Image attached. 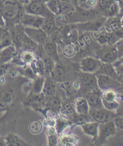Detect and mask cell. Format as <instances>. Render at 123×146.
I'll list each match as a JSON object with an SVG mask.
<instances>
[{
  "mask_svg": "<svg viewBox=\"0 0 123 146\" xmlns=\"http://www.w3.org/2000/svg\"><path fill=\"white\" fill-rule=\"evenodd\" d=\"M25 12L24 5L16 0H5L2 15L6 22L7 29L19 23L22 15Z\"/></svg>",
  "mask_w": 123,
  "mask_h": 146,
  "instance_id": "cell-1",
  "label": "cell"
},
{
  "mask_svg": "<svg viewBox=\"0 0 123 146\" xmlns=\"http://www.w3.org/2000/svg\"><path fill=\"white\" fill-rule=\"evenodd\" d=\"M96 58L103 63H114L119 59L115 44H103L96 52Z\"/></svg>",
  "mask_w": 123,
  "mask_h": 146,
  "instance_id": "cell-2",
  "label": "cell"
},
{
  "mask_svg": "<svg viewBox=\"0 0 123 146\" xmlns=\"http://www.w3.org/2000/svg\"><path fill=\"white\" fill-rule=\"evenodd\" d=\"M25 12L35 15L41 16L44 18L55 16V15L46 7V4L41 2L40 0H31L24 5Z\"/></svg>",
  "mask_w": 123,
  "mask_h": 146,
  "instance_id": "cell-3",
  "label": "cell"
},
{
  "mask_svg": "<svg viewBox=\"0 0 123 146\" xmlns=\"http://www.w3.org/2000/svg\"><path fill=\"white\" fill-rule=\"evenodd\" d=\"M96 9L102 16L110 18L119 14V6L115 0H98Z\"/></svg>",
  "mask_w": 123,
  "mask_h": 146,
  "instance_id": "cell-4",
  "label": "cell"
},
{
  "mask_svg": "<svg viewBox=\"0 0 123 146\" xmlns=\"http://www.w3.org/2000/svg\"><path fill=\"white\" fill-rule=\"evenodd\" d=\"M107 19L105 16H101L95 19L88 21L80 23L72 24L75 29L77 30L79 33L89 32L92 33L99 30L103 26L104 22Z\"/></svg>",
  "mask_w": 123,
  "mask_h": 146,
  "instance_id": "cell-5",
  "label": "cell"
},
{
  "mask_svg": "<svg viewBox=\"0 0 123 146\" xmlns=\"http://www.w3.org/2000/svg\"><path fill=\"white\" fill-rule=\"evenodd\" d=\"M80 88L86 93L99 90L97 79L95 74L81 72L79 75Z\"/></svg>",
  "mask_w": 123,
  "mask_h": 146,
  "instance_id": "cell-6",
  "label": "cell"
},
{
  "mask_svg": "<svg viewBox=\"0 0 123 146\" xmlns=\"http://www.w3.org/2000/svg\"><path fill=\"white\" fill-rule=\"evenodd\" d=\"M44 21H45V18L43 16L25 12L22 15L19 23L24 27L40 29L43 25Z\"/></svg>",
  "mask_w": 123,
  "mask_h": 146,
  "instance_id": "cell-7",
  "label": "cell"
},
{
  "mask_svg": "<svg viewBox=\"0 0 123 146\" xmlns=\"http://www.w3.org/2000/svg\"><path fill=\"white\" fill-rule=\"evenodd\" d=\"M102 61L97 58L87 57L82 59L80 63V68L82 72L96 74L101 66Z\"/></svg>",
  "mask_w": 123,
  "mask_h": 146,
  "instance_id": "cell-8",
  "label": "cell"
},
{
  "mask_svg": "<svg viewBox=\"0 0 123 146\" xmlns=\"http://www.w3.org/2000/svg\"><path fill=\"white\" fill-rule=\"evenodd\" d=\"M99 89L103 92L108 89H115L120 86V84L117 80L103 74L96 73Z\"/></svg>",
  "mask_w": 123,
  "mask_h": 146,
  "instance_id": "cell-9",
  "label": "cell"
},
{
  "mask_svg": "<svg viewBox=\"0 0 123 146\" xmlns=\"http://www.w3.org/2000/svg\"><path fill=\"white\" fill-rule=\"evenodd\" d=\"M89 115L92 120L99 123H104L112 120V113L104 108L95 109L90 108L89 111Z\"/></svg>",
  "mask_w": 123,
  "mask_h": 146,
  "instance_id": "cell-10",
  "label": "cell"
},
{
  "mask_svg": "<svg viewBox=\"0 0 123 146\" xmlns=\"http://www.w3.org/2000/svg\"><path fill=\"white\" fill-rule=\"evenodd\" d=\"M24 31L26 35L31 38L33 40L42 45L45 43L49 38L48 35L42 28L38 29V28L25 27Z\"/></svg>",
  "mask_w": 123,
  "mask_h": 146,
  "instance_id": "cell-11",
  "label": "cell"
},
{
  "mask_svg": "<svg viewBox=\"0 0 123 146\" xmlns=\"http://www.w3.org/2000/svg\"><path fill=\"white\" fill-rule=\"evenodd\" d=\"M116 131L117 128L112 120L104 123H99V137L102 140H106L110 136L114 135Z\"/></svg>",
  "mask_w": 123,
  "mask_h": 146,
  "instance_id": "cell-12",
  "label": "cell"
},
{
  "mask_svg": "<svg viewBox=\"0 0 123 146\" xmlns=\"http://www.w3.org/2000/svg\"><path fill=\"white\" fill-rule=\"evenodd\" d=\"M102 92L99 90L86 93L85 98L90 108L99 109L104 108L102 103Z\"/></svg>",
  "mask_w": 123,
  "mask_h": 146,
  "instance_id": "cell-13",
  "label": "cell"
},
{
  "mask_svg": "<svg viewBox=\"0 0 123 146\" xmlns=\"http://www.w3.org/2000/svg\"><path fill=\"white\" fill-rule=\"evenodd\" d=\"M83 132L93 138V142H96L99 138V123L96 121H87L80 125Z\"/></svg>",
  "mask_w": 123,
  "mask_h": 146,
  "instance_id": "cell-14",
  "label": "cell"
},
{
  "mask_svg": "<svg viewBox=\"0 0 123 146\" xmlns=\"http://www.w3.org/2000/svg\"><path fill=\"white\" fill-rule=\"evenodd\" d=\"M57 86L51 76H48L44 79V86L42 90V93L46 98H51L57 94Z\"/></svg>",
  "mask_w": 123,
  "mask_h": 146,
  "instance_id": "cell-15",
  "label": "cell"
},
{
  "mask_svg": "<svg viewBox=\"0 0 123 146\" xmlns=\"http://www.w3.org/2000/svg\"><path fill=\"white\" fill-rule=\"evenodd\" d=\"M43 46L47 55L51 57L55 62H58L60 61L57 43L49 37L45 43L43 44Z\"/></svg>",
  "mask_w": 123,
  "mask_h": 146,
  "instance_id": "cell-16",
  "label": "cell"
},
{
  "mask_svg": "<svg viewBox=\"0 0 123 146\" xmlns=\"http://www.w3.org/2000/svg\"><path fill=\"white\" fill-rule=\"evenodd\" d=\"M46 98L42 93H35L31 92L28 97V103L33 108L36 109L42 108L46 105Z\"/></svg>",
  "mask_w": 123,
  "mask_h": 146,
  "instance_id": "cell-17",
  "label": "cell"
},
{
  "mask_svg": "<svg viewBox=\"0 0 123 146\" xmlns=\"http://www.w3.org/2000/svg\"><path fill=\"white\" fill-rule=\"evenodd\" d=\"M18 49L12 44V45L5 47L0 50V63H6L14 58L17 55Z\"/></svg>",
  "mask_w": 123,
  "mask_h": 146,
  "instance_id": "cell-18",
  "label": "cell"
},
{
  "mask_svg": "<svg viewBox=\"0 0 123 146\" xmlns=\"http://www.w3.org/2000/svg\"><path fill=\"white\" fill-rule=\"evenodd\" d=\"M75 108L76 113L81 115H88L90 107L84 97H78L75 99Z\"/></svg>",
  "mask_w": 123,
  "mask_h": 146,
  "instance_id": "cell-19",
  "label": "cell"
},
{
  "mask_svg": "<svg viewBox=\"0 0 123 146\" xmlns=\"http://www.w3.org/2000/svg\"><path fill=\"white\" fill-rule=\"evenodd\" d=\"M97 73L109 76L111 78H114L115 80H118V78H119L118 73L116 72L112 63L102 62L100 69Z\"/></svg>",
  "mask_w": 123,
  "mask_h": 146,
  "instance_id": "cell-20",
  "label": "cell"
},
{
  "mask_svg": "<svg viewBox=\"0 0 123 146\" xmlns=\"http://www.w3.org/2000/svg\"><path fill=\"white\" fill-rule=\"evenodd\" d=\"M30 65L33 72L37 76H43L46 73H47L46 67L43 61L38 57L33 60Z\"/></svg>",
  "mask_w": 123,
  "mask_h": 146,
  "instance_id": "cell-21",
  "label": "cell"
},
{
  "mask_svg": "<svg viewBox=\"0 0 123 146\" xmlns=\"http://www.w3.org/2000/svg\"><path fill=\"white\" fill-rule=\"evenodd\" d=\"M121 27L122 26L118 16L108 18L103 26V29L107 31H115Z\"/></svg>",
  "mask_w": 123,
  "mask_h": 146,
  "instance_id": "cell-22",
  "label": "cell"
},
{
  "mask_svg": "<svg viewBox=\"0 0 123 146\" xmlns=\"http://www.w3.org/2000/svg\"><path fill=\"white\" fill-rule=\"evenodd\" d=\"M7 146H26L28 144L18 135L10 133L5 138Z\"/></svg>",
  "mask_w": 123,
  "mask_h": 146,
  "instance_id": "cell-23",
  "label": "cell"
},
{
  "mask_svg": "<svg viewBox=\"0 0 123 146\" xmlns=\"http://www.w3.org/2000/svg\"><path fill=\"white\" fill-rule=\"evenodd\" d=\"M58 28L59 27L57 26V23H56L55 16L45 18V21H44V23L42 26V29L46 32L49 36L52 33L58 29Z\"/></svg>",
  "mask_w": 123,
  "mask_h": 146,
  "instance_id": "cell-24",
  "label": "cell"
},
{
  "mask_svg": "<svg viewBox=\"0 0 123 146\" xmlns=\"http://www.w3.org/2000/svg\"><path fill=\"white\" fill-rule=\"evenodd\" d=\"M46 105H48L54 111L58 112L62 107V102L58 95L55 94L51 98H46Z\"/></svg>",
  "mask_w": 123,
  "mask_h": 146,
  "instance_id": "cell-25",
  "label": "cell"
},
{
  "mask_svg": "<svg viewBox=\"0 0 123 146\" xmlns=\"http://www.w3.org/2000/svg\"><path fill=\"white\" fill-rule=\"evenodd\" d=\"M14 100L13 94L10 92H5L0 96V108L5 109L12 104Z\"/></svg>",
  "mask_w": 123,
  "mask_h": 146,
  "instance_id": "cell-26",
  "label": "cell"
},
{
  "mask_svg": "<svg viewBox=\"0 0 123 146\" xmlns=\"http://www.w3.org/2000/svg\"><path fill=\"white\" fill-rule=\"evenodd\" d=\"M77 52V47L76 43L71 42L65 43L62 48V53L66 58H72L76 55Z\"/></svg>",
  "mask_w": 123,
  "mask_h": 146,
  "instance_id": "cell-27",
  "label": "cell"
},
{
  "mask_svg": "<svg viewBox=\"0 0 123 146\" xmlns=\"http://www.w3.org/2000/svg\"><path fill=\"white\" fill-rule=\"evenodd\" d=\"M59 142L61 145L65 146L76 145L77 143V138L71 134L64 133L59 137Z\"/></svg>",
  "mask_w": 123,
  "mask_h": 146,
  "instance_id": "cell-28",
  "label": "cell"
},
{
  "mask_svg": "<svg viewBox=\"0 0 123 146\" xmlns=\"http://www.w3.org/2000/svg\"><path fill=\"white\" fill-rule=\"evenodd\" d=\"M48 145L56 146L59 143L58 133L56 131L55 127H48L47 130Z\"/></svg>",
  "mask_w": 123,
  "mask_h": 146,
  "instance_id": "cell-29",
  "label": "cell"
},
{
  "mask_svg": "<svg viewBox=\"0 0 123 146\" xmlns=\"http://www.w3.org/2000/svg\"><path fill=\"white\" fill-rule=\"evenodd\" d=\"M72 125V122L64 117H58L56 120L55 128L59 134L62 133L66 128Z\"/></svg>",
  "mask_w": 123,
  "mask_h": 146,
  "instance_id": "cell-30",
  "label": "cell"
},
{
  "mask_svg": "<svg viewBox=\"0 0 123 146\" xmlns=\"http://www.w3.org/2000/svg\"><path fill=\"white\" fill-rule=\"evenodd\" d=\"M38 46V44L33 40L31 38L24 33L23 39H22V48L25 50H30L36 52Z\"/></svg>",
  "mask_w": 123,
  "mask_h": 146,
  "instance_id": "cell-31",
  "label": "cell"
},
{
  "mask_svg": "<svg viewBox=\"0 0 123 146\" xmlns=\"http://www.w3.org/2000/svg\"><path fill=\"white\" fill-rule=\"evenodd\" d=\"M37 58L36 52L30 50H25L20 55V60L23 64H30Z\"/></svg>",
  "mask_w": 123,
  "mask_h": 146,
  "instance_id": "cell-32",
  "label": "cell"
},
{
  "mask_svg": "<svg viewBox=\"0 0 123 146\" xmlns=\"http://www.w3.org/2000/svg\"><path fill=\"white\" fill-rule=\"evenodd\" d=\"M75 6L71 3L62 1L59 2V14H68L75 10Z\"/></svg>",
  "mask_w": 123,
  "mask_h": 146,
  "instance_id": "cell-33",
  "label": "cell"
},
{
  "mask_svg": "<svg viewBox=\"0 0 123 146\" xmlns=\"http://www.w3.org/2000/svg\"><path fill=\"white\" fill-rule=\"evenodd\" d=\"M51 76L56 82H61L64 78V71L60 66H55L51 72Z\"/></svg>",
  "mask_w": 123,
  "mask_h": 146,
  "instance_id": "cell-34",
  "label": "cell"
},
{
  "mask_svg": "<svg viewBox=\"0 0 123 146\" xmlns=\"http://www.w3.org/2000/svg\"><path fill=\"white\" fill-rule=\"evenodd\" d=\"M102 98L104 100H116L119 102V95L115 92L114 89H108L102 92Z\"/></svg>",
  "mask_w": 123,
  "mask_h": 146,
  "instance_id": "cell-35",
  "label": "cell"
},
{
  "mask_svg": "<svg viewBox=\"0 0 123 146\" xmlns=\"http://www.w3.org/2000/svg\"><path fill=\"white\" fill-rule=\"evenodd\" d=\"M44 79L45 78L41 76H37L36 79L34 80V82L33 84L32 87V93H41L44 86Z\"/></svg>",
  "mask_w": 123,
  "mask_h": 146,
  "instance_id": "cell-36",
  "label": "cell"
},
{
  "mask_svg": "<svg viewBox=\"0 0 123 146\" xmlns=\"http://www.w3.org/2000/svg\"><path fill=\"white\" fill-rule=\"evenodd\" d=\"M13 44V41H12V35H11V33L9 29L7 28L6 30H5L4 36L3 37L2 41L0 44V50L7 47L9 46H10Z\"/></svg>",
  "mask_w": 123,
  "mask_h": 146,
  "instance_id": "cell-37",
  "label": "cell"
},
{
  "mask_svg": "<svg viewBox=\"0 0 123 146\" xmlns=\"http://www.w3.org/2000/svg\"><path fill=\"white\" fill-rule=\"evenodd\" d=\"M102 103L103 107L111 112L117 110L120 107V103L116 100H107L102 99Z\"/></svg>",
  "mask_w": 123,
  "mask_h": 146,
  "instance_id": "cell-38",
  "label": "cell"
},
{
  "mask_svg": "<svg viewBox=\"0 0 123 146\" xmlns=\"http://www.w3.org/2000/svg\"><path fill=\"white\" fill-rule=\"evenodd\" d=\"M59 2L60 0H49L45 4L48 9L55 16L59 14Z\"/></svg>",
  "mask_w": 123,
  "mask_h": 146,
  "instance_id": "cell-39",
  "label": "cell"
},
{
  "mask_svg": "<svg viewBox=\"0 0 123 146\" xmlns=\"http://www.w3.org/2000/svg\"><path fill=\"white\" fill-rule=\"evenodd\" d=\"M59 87L61 92L65 98H69L71 96L72 93L71 87L69 82H61Z\"/></svg>",
  "mask_w": 123,
  "mask_h": 146,
  "instance_id": "cell-40",
  "label": "cell"
},
{
  "mask_svg": "<svg viewBox=\"0 0 123 146\" xmlns=\"http://www.w3.org/2000/svg\"><path fill=\"white\" fill-rule=\"evenodd\" d=\"M29 129L32 133L38 134L40 133L43 129V124L40 121H33L30 123Z\"/></svg>",
  "mask_w": 123,
  "mask_h": 146,
  "instance_id": "cell-41",
  "label": "cell"
},
{
  "mask_svg": "<svg viewBox=\"0 0 123 146\" xmlns=\"http://www.w3.org/2000/svg\"><path fill=\"white\" fill-rule=\"evenodd\" d=\"M98 3V0H86L82 8L90 9H96Z\"/></svg>",
  "mask_w": 123,
  "mask_h": 146,
  "instance_id": "cell-42",
  "label": "cell"
},
{
  "mask_svg": "<svg viewBox=\"0 0 123 146\" xmlns=\"http://www.w3.org/2000/svg\"><path fill=\"white\" fill-rule=\"evenodd\" d=\"M113 121L117 129L123 130V115L115 118Z\"/></svg>",
  "mask_w": 123,
  "mask_h": 146,
  "instance_id": "cell-43",
  "label": "cell"
},
{
  "mask_svg": "<svg viewBox=\"0 0 123 146\" xmlns=\"http://www.w3.org/2000/svg\"><path fill=\"white\" fill-rule=\"evenodd\" d=\"M56 120L57 119H55L53 117L48 115L44 121V125H46L47 127H55Z\"/></svg>",
  "mask_w": 123,
  "mask_h": 146,
  "instance_id": "cell-44",
  "label": "cell"
},
{
  "mask_svg": "<svg viewBox=\"0 0 123 146\" xmlns=\"http://www.w3.org/2000/svg\"><path fill=\"white\" fill-rule=\"evenodd\" d=\"M117 50H118L119 58L123 57V38L121 39L115 44Z\"/></svg>",
  "mask_w": 123,
  "mask_h": 146,
  "instance_id": "cell-45",
  "label": "cell"
},
{
  "mask_svg": "<svg viewBox=\"0 0 123 146\" xmlns=\"http://www.w3.org/2000/svg\"><path fill=\"white\" fill-rule=\"evenodd\" d=\"M119 64H116V65L114 64L115 68L116 69V72L118 73V75H123V63H122L121 61L119 60Z\"/></svg>",
  "mask_w": 123,
  "mask_h": 146,
  "instance_id": "cell-46",
  "label": "cell"
},
{
  "mask_svg": "<svg viewBox=\"0 0 123 146\" xmlns=\"http://www.w3.org/2000/svg\"><path fill=\"white\" fill-rule=\"evenodd\" d=\"M118 4L119 6V14L118 15H122L123 16V0H115ZM121 16V17H122Z\"/></svg>",
  "mask_w": 123,
  "mask_h": 146,
  "instance_id": "cell-47",
  "label": "cell"
},
{
  "mask_svg": "<svg viewBox=\"0 0 123 146\" xmlns=\"http://www.w3.org/2000/svg\"><path fill=\"white\" fill-rule=\"evenodd\" d=\"M6 27V22L4 18V16L0 14V27Z\"/></svg>",
  "mask_w": 123,
  "mask_h": 146,
  "instance_id": "cell-48",
  "label": "cell"
},
{
  "mask_svg": "<svg viewBox=\"0 0 123 146\" xmlns=\"http://www.w3.org/2000/svg\"><path fill=\"white\" fill-rule=\"evenodd\" d=\"M7 29V27H0V44H1V42L2 41L3 37L4 36V34Z\"/></svg>",
  "mask_w": 123,
  "mask_h": 146,
  "instance_id": "cell-49",
  "label": "cell"
},
{
  "mask_svg": "<svg viewBox=\"0 0 123 146\" xmlns=\"http://www.w3.org/2000/svg\"><path fill=\"white\" fill-rule=\"evenodd\" d=\"M4 6V0H0V14L3 15Z\"/></svg>",
  "mask_w": 123,
  "mask_h": 146,
  "instance_id": "cell-50",
  "label": "cell"
},
{
  "mask_svg": "<svg viewBox=\"0 0 123 146\" xmlns=\"http://www.w3.org/2000/svg\"><path fill=\"white\" fill-rule=\"evenodd\" d=\"M16 1L18 3H19L20 4L22 5H25L27 3H28L31 0H16Z\"/></svg>",
  "mask_w": 123,
  "mask_h": 146,
  "instance_id": "cell-51",
  "label": "cell"
},
{
  "mask_svg": "<svg viewBox=\"0 0 123 146\" xmlns=\"http://www.w3.org/2000/svg\"><path fill=\"white\" fill-rule=\"evenodd\" d=\"M0 146H7L5 138L1 137H0Z\"/></svg>",
  "mask_w": 123,
  "mask_h": 146,
  "instance_id": "cell-52",
  "label": "cell"
},
{
  "mask_svg": "<svg viewBox=\"0 0 123 146\" xmlns=\"http://www.w3.org/2000/svg\"><path fill=\"white\" fill-rule=\"evenodd\" d=\"M71 4H73L75 7L77 6V0H70Z\"/></svg>",
  "mask_w": 123,
  "mask_h": 146,
  "instance_id": "cell-53",
  "label": "cell"
},
{
  "mask_svg": "<svg viewBox=\"0 0 123 146\" xmlns=\"http://www.w3.org/2000/svg\"><path fill=\"white\" fill-rule=\"evenodd\" d=\"M120 22H121V25L123 27V16L121 17V18H120Z\"/></svg>",
  "mask_w": 123,
  "mask_h": 146,
  "instance_id": "cell-54",
  "label": "cell"
},
{
  "mask_svg": "<svg viewBox=\"0 0 123 146\" xmlns=\"http://www.w3.org/2000/svg\"><path fill=\"white\" fill-rule=\"evenodd\" d=\"M40 1L41 2H42V3H44V4H46L48 1H49V0H40Z\"/></svg>",
  "mask_w": 123,
  "mask_h": 146,
  "instance_id": "cell-55",
  "label": "cell"
},
{
  "mask_svg": "<svg viewBox=\"0 0 123 146\" xmlns=\"http://www.w3.org/2000/svg\"><path fill=\"white\" fill-rule=\"evenodd\" d=\"M62 1H64V2H67V3H71L70 0H61Z\"/></svg>",
  "mask_w": 123,
  "mask_h": 146,
  "instance_id": "cell-56",
  "label": "cell"
},
{
  "mask_svg": "<svg viewBox=\"0 0 123 146\" xmlns=\"http://www.w3.org/2000/svg\"><path fill=\"white\" fill-rule=\"evenodd\" d=\"M119 60L121 61V62L122 63H123V57H121V58H119Z\"/></svg>",
  "mask_w": 123,
  "mask_h": 146,
  "instance_id": "cell-57",
  "label": "cell"
},
{
  "mask_svg": "<svg viewBox=\"0 0 123 146\" xmlns=\"http://www.w3.org/2000/svg\"><path fill=\"white\" fill-rule=\"evenodd\" d=\"M4 1H5V0H4Z\"/></svg>",
  "mask_w": 123,
  "mask_h": 146,
  "instance_id": "cell-58",
  "label": "cell"
}]
</instances>
